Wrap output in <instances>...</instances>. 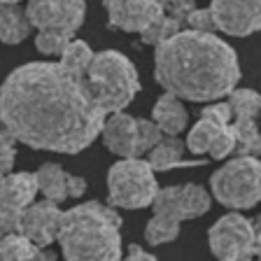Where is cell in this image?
<instances>
[{
  "label": "cell",
  "instance_id": "cell-1",
  "mask_svg": "<svg viewBox=\"0 0 261 261\" xmlns=\"http://www.w3.org/2000/svg\"><path fill=\"white\" fill-rule=\"evenodd\" d=\"M0 114L16 142L59 154L87 149L108 117L84 75L51 61L23 63L7 75L0 87Z\"/></svg>",
  "mask_w": 261,
  "mask_h": 261
},
{
  "label": "cell",
  "instance_id": "cell-2",
  "mask_svg": "<svg viewBox=\"0 0 261 261\" xmlns=\"http://www.w3.org/2000/svg\"><path fill=\"white\" fill-rule=\"evenodd\" d=\"M154 77L173 96L210 103L238 87L240 63L233 47L215 33L189 28L156 44Z\"/></svg>",
  "mask_w": 261,
  "mask_h": 261
},
{
  "label": "cell",
  "instance_id": "cell-3",
  "mask_svg": "<svg viewBox=\"0 0 261 261\" xmlns=\"http://www.w3.org/2000/svg\"><path fill=\"white\" fill-rule=\"evenodd\" d=\"M121 217L112 205L89 201L65 210L61 215V226L56 243L61 245L65 259H121Z\"/></svg>",
  "mask_w": 261,
  "mask_h": 261
},
{
  "label": "cell",
  "instance_id": "cell-4",
  "mask_svg": "<svg viewBox=\"0 0 261 261\" xmlns=\"http://www.w3.org/2000/svg\"><path fill=\"white\" fill-rule=\"evenodd\" d=\"M84 80L93 100L105 110V114L124 110L140 91L136 65L117 49H105L100 54H93Z\"/></svg>",
  "mask_w": 261,
  "mask_h": 261
},
{
  "label": "cell",
  "instance_id": "cell-5",
  "mask_svg": "<svg viewBox=\"0 0 261 261\" xmlns=\"http://www.w3.org/2000/svg\"><path fill=\"white\" fill-rule=\"evenodd\" d=\"M212 196L231 210H250L261 198V163L259 156L238 154L210 177Z\"/></svg>",
  "mask_w": 261,
  "mask_h": 261
},
{
  "label": "cell",
  "instance_id": "cell-6",
  "mask_svg": "<svg viewBox=\"0 0 261 261\" xmlns=\"http://www.w3.org/2000/svg\"><path fill=\"white\" fill-rule=\"evenodd\" d=\"M159 191V182L152 166L140 156H128L110 166L108 173V198L112 207L140 210L152 205Z\"/></svg>",
  "mask_w": 261,
  "mask_h": 261
},
{
  "label": "cell",
  "instance_id": "cell-7",
  "mask_svg": "<svg viewBox=\"0 0 261 261\" xmlns=\"http://www.w3.org/2000/svg\"><path fill=\"white\" fill-rule=\"evenodd\" d=\"M207 243H210V250L217 259H252L259 254V219H247L240 212H228L210 226Z\"/></svg>",
  "mask_w": 261,
  "mask_h": 261
},
{
  "label": "cell",
  "instance_id": "cell-8",
  "mask_svg": "<svg viewBox=\"0 0 261 261\" xmlns=\"http://www.w3.org/2000/svg\"><path fill=\"white\" fill-rule=\"evenodd\" d=\"M228 105H231V130L236 136V154H250L259 156L261 138H259V93L254 89H233L228 93Z\"/></svg>",
  "mask_w": 261,
  "mask_h": 261
},
{
  "label": "cell",
  "instance_id": "cell-9",
  "mask_svg": "<svg viewBox=\"0 0 261 261\" xmlns=\"http://www.w3.org/2000/svg\"><path fill=\"white\" fill-rule=\"evenodd\" d=\"M156 215H166L170 219L185 222V219L203 217L210 212L212 198L203 187L198 185H177V187H159L152 201Z\"/></svg>",
  "mask_w": 261,
  "mask_h": 261
},
{
  "label": "cell",
  "instance_id": "cell-10",
  "mask_svg": "<svg viewBox=\"0 0 261 261\" xmlns=\"http://www.w3.org/2000/svg\"><path fill=\"white\" fill-rule=\"evenodd\" d=\"M28 21L38 31L72 33L84 23L87 3L84 0H28Z\"/></svg>",
  "mask_w": 261,
  "mask_h": 261
},
{
  "label": "cell",
  "instance_id": "cell-11",
  "mask_svg": "<svg viewBox=\"0 0 261 261\" xmlns=\"http://www.w3.org/2000/svg\"><path fill=\"white\" fill-rule=\"evenodd\" d=\"M259 5V0H212L207 10L217 31L236 38H247L261 28Z\"/></svg>",
  "mask_w": 261,
  "mask_h": 261
},
{
  "label": "cell",
  "instance_id": "cell-12",
  "mask_svg": "<svg viewBox=\"0 0 261 261\" xmlns=\"http://www.w3.org/2000/svg\"><path fill=\"white\" fill-rule=\"evenodd\" d=\"M61 215L63 210H59V203L54 201H33L31 205L23 207L21 215V233L26 236L31 243H35L38 247H49L54 245L56 236H59L61 226Z\"/></svg>",
  "mask_w": 261,
  "mask_h": 261
},
{
  "label": "cell",
  "instance_id": "cell-13",
  "mask_svg": "<svg viewBox=\"0 0 261 261\" xmlns=\"http://www.w3.org/2000/svg\"><path fill=\"white\" fill-rule=\"evenodd\" d=\"M108 23L124 33H140L163 14L156 0H105Z\"/></svg>",
  "mask_w": 261,
  "mask_h": 261
},
{
  "label": "cell",
  "instance_id": "cell-14",
  "mask_svg": "<svg viewBox=\"0 0 261 261\" xmlns=\"http://www.w3.org/2000/svg\"><path fill=\"white\" fill-rule=\"evenodd\" d=\"M100 138H103L105 147L117 156H140L138 154V117H130L124 110L110 112L105 117Z\"/></svg>",
  "mask_w": 261,
  "mask_h": 261
},
{
  "label": "cell",
  "instance_id": "cell-15",
  "mask_svg": "<svg viewBox=\"0 0 261 261\" xmlns=\"http://www.w3.org/2000/svg\"><path fill=\"white\" fill-rule=\"evenodd\" d=\"M152 114H154L152 121L163 130V136H179L189 124V112H187L182 98L173 96L168 91L156 100Z\"/></svg>",
  "mask_w": 261,
  "mask_h": 261
},
{
  "label": "cell",
  "instance_id": "cell-16",
  "mask_svg": "<svg viewBox=\"0 0 261 261\" xmlns=\"http://www.w3.org/2000/svg\"><path fill=\"white\" fill-rule=\"evenodd\" d=\"M187 145L179 140L177 136H163L156 145L149 149V159L147 163L152 166V170H173V168H189V166H201L203 161H187L185 159Z\"/></svg>",
  "mask_w": 261,
  "mask_h": 261
},
{
  "label": "cell",
  "instance_id": "cell-17",
  "mask_svg": "<svg viewBox=\"0 0 261 261\" xmlns=\"http://www.w3.org/2000/svg\"><path fill=\"white\" fill-rule=\"evenodd\" d=\"M38 179L35 173H7L0 179V201L14 207H26L35 201Z\"/></svg>",
  "mask_w": 261,
  "mask_h": 261
},
{
  "label": "cell",
  "instance_id": "cell-18",
  "mask_svg": "<svg viewBox=\"0 0 261 261\" xmlns=\"http://www.w3.org/2000/svg\"><path fill=\"white\" fill-rule=\"evenodd\" d=\"M33 26L19 3H0V42L19 44L31 35Z\"/></svg>",
  "mask_w": 261,
  "mask_h": 261
},
{
  "label": "cell",
  "instance_id": "cell-19",
  "mask_svg": "<svg viewBox=\"0 0 261 261\" xmlns=\"http://www.w3.org/2000/svg\"><path fill=\"white\" fill-rule=\"evenodd\" d=\"M0 259L5 261H19V259H51V254L38 247L35 243L26 238V236L19 231V233H5L0 236Z\"/></svg>",
  "mask_w": 261,
  "mask_h": 261
},
{
  "label": "cell",
  "instance_id": "cell-20",
  "mask_svg": "<svg viewBox=\"0 0 261 261\" xmlns=\"http://www.w3.org/2000/svg\"><path fill=\"white\" fill-rule=\"evenodd\" d=\"M65 173L59 163H44L42 168H38L35 179H38V191H42L44 198L54 203H63L68 198V189H65Z\"/></svg>",
  "mask_w": 261,
  "mask_h": 261
},
{
  "label": "cell",
  "instance_id": "cell-21",
  "mask_svg": "<svg viewBox=\"0 0 261 261\" xmlns=\"http://www.w3.org/2000/svg\"><path fill=\"white\" fill-rule=\"evenodd\" d=\"M179 236V222L177 219H170L166 215H156L149 219L145 228V240L147 245L152 247H159V245H166V243H173L175 238Z\"/></svg>",
  "mask_w": 261,
  "mask_h": 261
},
{
  "label": "cell",
  "instance_id": "cell-22",
  "mask_svg": "<svg viewBox=\"0 0 261 261\" xmlns=\"http://www.w3.org/2000/svg\"><path fill=\"white\" fill-rule=\"evenodd\" d=\"M182 23H185L182 19H175V16L163 12V14H159L145 31H140V38L145 44L156 47V44H161L163 40H168L170 35H175L177 31H182Z\"/></svg>",
  "mask_w": 261,
  "mask_h": 261
},
{
  "label": "cell",
  "instance_id": "cell-23",
  "mask_svg": "<svg viewBox=\"0 0 261 261\" xmlns=\"http://www.w3.org/2000/svg\"><path fill=\"white\" fill-rule=\"evenodd\" d=\"M59 56H61V61H59L61 65H65V68L72 72H82V75H84L93 59V51L84 40H70Z\"/></svg>",
  "mask_w": 261,
  "mask_h": 261
},
{
  "label": "cell",
  "instance_id": "cell-24",
  "mask_svg": "<svg viewBox=\"0 0 261 261\" xmlns=\"http://www.w3.org/2000/svg\"><path fill=\"white\" fill-rule=\"evenodd\" d=\"M222 128H224V126H219V124H215V121L203 119V117H201V119L196 121L194 128L189 130V136H187V152H191V154H205L207 147H210V142L215 140V136H217Z\"/></svg>",
  "mask_w": 261,
  "mask_h": 261
},
{
  "label": "cell",
  "instance_id": "cell-25",
  "mask_svg": "<svg viewBox=\"0 0 261 261\" xmlns=\"http://www.w3.org/2000/svg\"><path fill=\"white\" fill-rule=\"evenodd\" d=\"M72 40V33H63V31H38L35 38V47L40 54H49V56H59L63 51V47Z\"/></svg>",
  "mask_w": 261,
  "mask_h": 261
},
{
  "label": "cell",
  "instance_id": "cell-26",
  "mask_svg": "<svg viewBox=\"0 0 261 261\" xmlns=\"http://www.w3.org/2000/svg\"><path fill=\"white\" fill-rule=\"evenodd\" d=\"M163 138V130L152 119H138V154H147Z\"/></svg>",
  "mask_w": 261,
  "mask_h": 261
},
{
  "label": "cell",
  "instance_id": "cell-27",
  "mask_svg": "<svg viewBox=\"0 0 261 261\" xmlns=\"http://www.w3.org/2000/svg\"><path fill=\"white\" fill-rule=\"evenodd\" d=\"M233 149H236L233 130H231V126H224L217 136H215V140L210 142L207 154H210V159H215V161H222V159H226L228 154H233Z\"/></svg>",
  "mask_w": 261,
  "mask_h": 261
},
{
  "label": "cell",
  "instance_id": "cell-28",
  "mask_svg": "<svg viewBox=\"0 0 261 261\" xmlns=\"http://www.w3.org/2000/svg\"><path fill=\"white\" fill-rule=\"evenodd\" d=\"M21 215L23 207H14L0 201V236L19 233L21 231Z\"/></svg>",
  "mask_w": 261,
  "mask_h": 261
},
{
  "label": "cell",
  "instance_id": "cell-29",
  "mask_svg": "<svg viewBox=\"0 0 261 261\" xmlns=\"http://www.w3.org/2000/svg\"><path fill=\"white\" fill-rule=\"evenodd\" d=\"M201 117L215 121V124H219V126H226V124H231V105H228V100L224 103L222 98H219V100H210V105L203 108Z\"/></svg>",
  "mask_w": 261,
  "mask_h": 261
},
{
  "label": "cell",
  "instance_id": "cell-30",
  "mask_svg": "<svg viewBox=\"0 0 261 261\" xmlns=\"http://www.w3.org/2000/svg\"><path fill=\"white\" fill-rule=\"evenodd\" d=\"M187 23H189L191 31H203V33H215L217 28H215V21H212V14L210 10H191L189 14H187L185 19Z\"/></svg>",
  "mask_w": 261,
  "mask_h": 261
},
{
  "label": "cell",
  "instance_id": "cell-31",
  "mask_svg": "<svg viewBox=\"0 0 261 261\" xmlns=\"http://www.w3.org/2000/svg\"><path fill=\"white\" fill-rule=\"evenodd\" d=\"M156 3L161 5V10L166 12V14L175 16V19H182V21H185L187 14L196 7L194 0H156Z\"/></svg>",
  "mask_w": 261,
  "mask_h": 261
},
{
  "label": "cell",
  "instance_id": "cell-32",
  "mask_svg": "<svg viewBox=\"0 0 261 261\" xmlns=\"http://www.w3.org/2000/svg\"><path fill=\"white\" fill-rule=\"evenodd\" d=\"M14 161H16V147L14 145H0V170H3V175L12 173Z\"/></svg>",
  "mask_w": 261,
  "mask_h": 261
},
{
  "label": "cell",
  "instance_id": "cell-33",
  "mask_svg": "<svg viewBox=\"0 0 261 261\" xmlns=\"http://www.w3.org/2000/svg\"><path fill=\"white\" fill-rule=\"evenodd\" d=\"M65 189H68V198H80L87 191V179L80 175H68L65 177Z\"/></svg>",
  "mask_w": 261,
  "mask_h": 261
},
{
  "label": "cell",
  "instance_id": "cell-34",
  "mask_svg": "<svg viewBox=\"0 0 261 261\" xmlns=\"http://www.w3.org/2000/svg\"><path fill=\"white\" fill-rule=\"evenodd\" d=\"M128 261L133 259H145V261H154V254H149L147 250H142L140 245H128V252H126Z\"/></svg>",
  "mask_w": 261,
  "mask_h": 261
},
{
  "label": "cell",
  "instance_id": "cell-35",
  "mask_svg": "<svg viewBox=\"0 0 261 261\" xmlns=\"http://www.w3.org/2000/svg\"><path fill=\"white\" fill-rule=\"evenodd\" d=\"M16 138L14 133L10 130V126L5 124V119H3V114H0V145H14Z\"/></svg>",
  "mask_w": 261,
  "mask_h": 261
},
{
  "label": "cell",
  "instance_id": "cell-36",
  "mask_svg": "<svg viewBox=\"0 0 261 261\" xmlns=\"http://www.w3.org/2000/svg\"><path fill=\"white\" fill-rule=\"evenodd\" d=\"M0 3H21V0H0Z\"/></svg>",
  "mask_w": 261,
  "mask_h": 261
},
{
  "label": "cell",
  "instance_id": "cell-37",
  "mask_svg": "<svg viewBox=\"0 0 261 261\" xmlns=\"http://www.w3.org/2000/svg\"><path fill=\"white\" fill-rule=\"evenodd\" d=\"M0 179H3V170H0Z\"/></svg>",
  "mask_w": 261,
  "mask_h": 261
}]
</instances>
